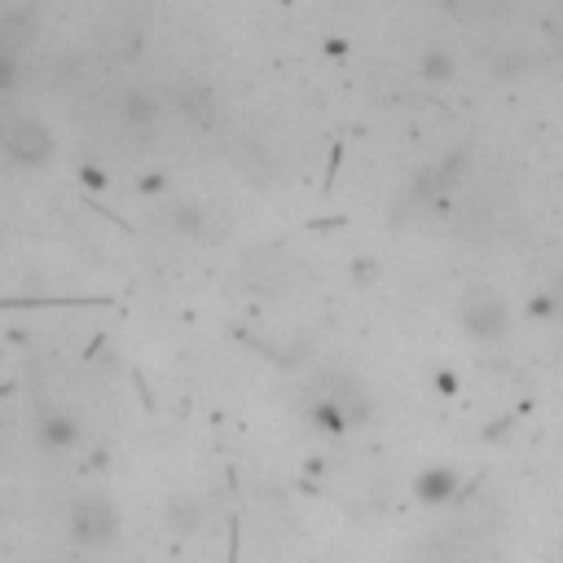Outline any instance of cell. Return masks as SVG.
Listing matches in <instances>:
<instances>
[{
    "label": "cell",
    "instance_id": "6da1fadb",
    "mask_svg": "<svg viewBox=\"0 0 563 563\" xmlns=\"http://www.w3.org/2000/svg\"><path fill=\"white\" fill-rule=\"evenodd\" d=\"M0 145H4L18 163H40V158H48V150H53L44 123L31 119V114H9V119H0Z\"/></svg>",
    "mask_w": 563,
    "mask_h": 563
}]
</instances>
